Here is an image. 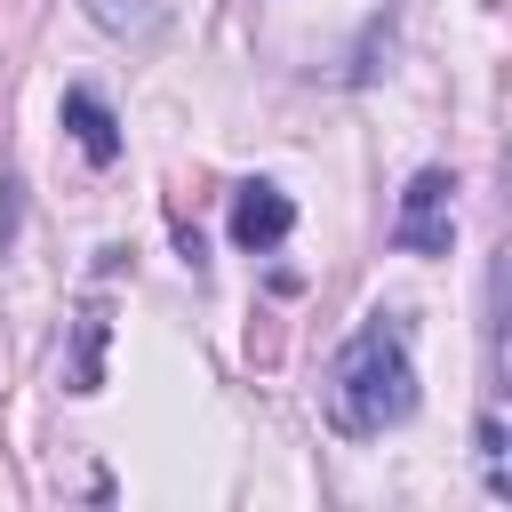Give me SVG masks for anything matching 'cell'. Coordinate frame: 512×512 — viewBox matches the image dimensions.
Here are the masks:
<instances>
[{"mask_svg":"<svg viewBox=\"0 0 512 512\" xmlns=\"http://www.w3.org/2000/svg\"><path fill=\"white\" fill-rule=\"evenodd\" d=\"M56 112H64L72 144H80L96 168H112V160H120V120H112V104H104L96 88H64V104H56Z\"/></svg>","mask_w":512,"mask_h":512,"instance_id":"4","label":"cell"},{"mask_svg":"<svg viewBox=\"0 0 512 512\" xmlns=\"http://www.w3.org/2000/svg\"><path fill=\"white\" fill-rule=\"evenodd\" d=\"M296 232V200L280 192V184H240L232 192V248H248V256H264V248H280Z\"/></svg>","mask_w":512,"mask_h":512,"instance_id":"3","label":"cell"},{"mask_svg":"<svg viewBox=\"0 0 512 512\" xmlns=\"http://www.w3.org/2000/svg\"><path fill=\"white\" fill-rule=\"evenodd\" d=\"M104 336H112V312H104V304H88V312H80L72 368H64V392H96V384H104Z\"/></svg>","mask_w":512,"mask_h":512,"instance_id":"5","label":"cell"},{"mask_svg":"<svg viewBox=\"0 0 512 512\" xmlns=\"http://www.w3.org/2000/svg\"><path fill=\"white\" fill-rule=\"evenodd\" d=\"M320 408H328V424L344 440H376V432H392V424L416 416V360H408V320L400 312H368L336 344Z\"/></svg>","mask_w":512,"mask_h":512,"instance_id":"1","label":"cell"},{"mask_svg":"<svg viewBox=\"0 0 512 512\" xmlns=\"http://www.w3.org/2000/svg\"><path fill=\"white\" fill-rule=\"evenodd\" d=\"M456 176L448 168H416L408 192H400V216H392V248L400 256H448L456 248V208H448Z\"/></svg>","mask_w":512,"mask_h":512,"instance_id":"2","label":"cell"},{"mask_svg":"<svg viewBox=\"0 0 512 512\" xmlns=\"http://www.w3.org/2000/svg\"><path fill=\"white\" fill-rule=\"evenodd\" d=\"M480 464H488V496L504 504L512 496V472H504V424L496 416H480Z\"/></svg>","mask_w":512,"mask_h":512,"instance_id":"6","label":"cell"}]
</instances>
